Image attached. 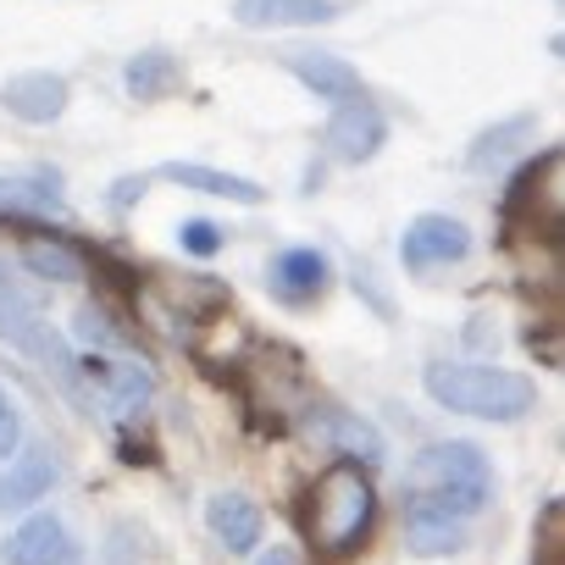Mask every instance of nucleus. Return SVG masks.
Wrapping results in <instances>:
<instances>
[{
  "label": "nucleus",
  "instance_id": "nucleus-16",
  "mask_svg": "<svg viewBox=\"0 0 565 565\" xmlns=\"http://www.w3.org/2000/svg\"><path fill=\"white\" fill-rule=\"evenodd\" d=\"M122 84H128L134 100H161V95H172V89L183 84V67H178L167 51H139V56L122 67Z\"/></svg>",
  "mask_w": 565,
  "mask_h": 565
},
{
  "label": "nucleus",
  "instance_id": "nucleus-21",
  "mask_svg": "<svg viewBox=\"0 0 565 565\" xmlns=\"http://www.w3.org/2000/svg\"><path fill=\"white\" fill-rule=\"evenodd\" d=\"M84 344H89V355H106V350H128V333L122 328H111V317L100 311V306H78V328H73Z\"/></svg>",
  "mask_w": 565,
  "mask_h": 565
},
{
  "label": "nucleus",
  "instance_id": "nucleus-4",
  "mask_svg": "<svg viewBox=\"0 0 565 565\" xmlns=\"http://www.w3.org/2000/svg\"><path fill=\"white\" fill-rule=\"evenodd\" d=\"M471 255V227L449 211H422L405 222L399 233V260L411 271H438V266H460Z\"/></svg>",
  "mask_w": 565,
  "mask_h": 565
},
{
  "label": "nucleus",
  "instance_id": "nucleus-6",
  "mask_svg": "<svg viewBox=\"0 0 565 565\" xmlns=\"http://www.w3.org/2000/svg\"><path fill=\"white\" fill-rule=\"evenodd\" d=\"M328 282H333V260L317 244H289V249H277L271 266H266V289L282 306H317L328 295Z\"/></svg>",
  "mask_w": 565,
  "mask_h": 565
},
{
  "label": "nucleus",
  "instance_id": "nucleus-3",
  "mask_svg": "<svg viewBox=\"0 0 565 565\" xmlns=\"http://www.w3.org/2000/svg\"><path fill=\"white\" fill-rule=\"evenodd\" d=\"M372 510H377V488H372V477H366L355 460H333V466L317 477V493H311V526H317L322 548L350 554V548L366 537Z\"/></svg>",
  "mask_w": 565,
  "mask_h": 565
},
{
  "label": "nucleus",
  "instance_id": "nucleus-9",
  "mask_svg": "<svg viewBox=\"0 0 565 565\" xmlns=\"http://www.w3.org/2000/svg\"><path fill=\"white\" fill-rule=\"evenodd\" d=\"M73 554H78L73 548V532L51 510H29L7 532V543H0V559H7V565H73Z\"/></svg>",
  "mask_w": 565,
  "mask_h": 565
},
{
  "label": "nucleus",
  "instance_id": "nucleus-2",
  "mask_svg": "<svg viewBox=\"0 0 565 565\" xmlns=\"http://www.w3.org/2000/svg\"><path fill=\"white\" fill-rule=\"evenodd\" d=\"M422 388L438 411L477 416V422H521L537 411V383L510 372V366H482V361H433L422 372Z\"/></svg>",
  "mask_w": 565,
  "mask_h": 565
},
{
  "label": "nucleus",
  "instance_id": "nucleus-15",
  "mask_svg": "<svg viewBox=\"0 0 565 565\" xmlns=\"http://www.w3.org/2000/svg\"><path fill=\"white\" fill-rule=\"evenodd\" d=\"M161 178L178 183V189H194V194L233 200V205H260V200H266V189H260L255 178H238V172H222V167H200V161H167Z\"/></svg>",
  "mask_w": 565,
  "mask_h": 565
},
{
  "label": "nucleus",
  "instance_id": "nucleus-17",
  "mask_svg": "<svg viewBox=\"0 0 565 565\" xmlns=\"http://www.w3.org/2000/svg\"><path fill=\"white\" fill-rule=\"evenodd\" d=\"M23 266L34 277H45V282H78L84 277V255L73 244H62V238H29L23 244Z\"/></svg>",
  "mask_w": 565,
  "mask_h": 565
},
{
  "label": "nucleus",
  "instance_id": "nucleus-8",
  "mask_svg": "<svg viewBox=\"0 0 565 565\" xmlns=\"http://www.w3.org/2000/svg\"><path fill=\"white\" fill-rule=\"evenodd\" d=\"M322 145L339 156V161H350V167H361V161H372L383 145H388V117L361 95V100H344V106H333V117H328V128H322Z\"/></svg>",
  "mask_w": 565,
  "mask_h": 565
},
{
  "label": "nucleus",
  "instance_id": "nucleus-23",
  "mask_svg": "<svg viewBox=\"0 0 565 565\" xmlns=\"http://www.w3.org/2000/svg\"><path fill=\"white\" fill-rule=\"evenodd\" d=\"M18 444H23V416H18L12 394L0 388V460H7V455H18Z\"/></svg>",
  "mask_w": 565,
  "mask_h": 565
},
{
  "label": "nucleus",
  "instance_id": "nucleus-22",
  "mask_svg": "<svg viewBox=\"0 0 565 565\" xmlns=\"http://www.w3.org/2000/svg\"><path fill=\"white\" fill-rule=\"evenodd\" d=\"M178 244H183V255H216L222 244H227V233L216 227V222H205V216H189L183 227H178Z\"/></svg>",
  "mask_w": 565,
  "mask_h": 565
},
{
  "label": "nucleus",
  "instance_id": "nucleus-14",
  "mask_svg": "<svg viewBox=\"0 0 565 565\" xmlns=\"http://www.w3.org/2000/svg\"><path fill=\"white\" fill-rule=\"evenodd\" d=\"M205 526L227 554H255V543H260V510L244 493H211L205 499Z\"/></svg>",
  "mask_w": 565,
  "mask_h": 565
},
{
  "label": "nucleus",
  "instance_id": "nucleus-7",
  "mask_svg": "<svg viewBox=\"0 0 565 565\" xmlns=\"http://www.w3.org/2000/svg\"><path fill=\"white\" fill-rule=\"evenodd\" d=\"M277 62H282V73L289 78H300L317 100H333V106H344V100H361L366 95V84H361V73L339 56V51H311V45H282L277 51Z\"/></svg>",
  "mask_w": 565,
  "mask_h": 565
},
{
  "label": "nucleus",
  "instance_id": "nucleus-12",
  "mask_svg": "<svg viewBox=\"0 0 565 565\" xmlns=\"http://www.w3.org/2000/svg\"><path fill=\"white\" fill-rule=\"evenodd\" d=\"M311 433H317L333 455H344V460H355V466H377V460L388 455V438H383L366 416H355V411H322V416H311Z\"/></svg>",
  "mask_w": 565,
  "mask_h": 565
},
{
  "label": "nucleus",
  "instance_id": "nucleus-18",
  "mask_svg": "<svg viewBox=\"0 0 565 565\" xmlns=\"http://www.w3.org/2000/svg\"><path fill=\"white\" fill-rule=\"evenodd\" d=\"M405 543H411V554H455V548H466V521L405 510Z\"/></svg>",
  "mask_w": 565,
  "mask_h": 565
},
{
  "label": "nucleus",
  "instance_id": "nucleus-10",
  "mask_svg": "<svg viewBox=\"0 0 565 565\" xmlns=\"http://www.w3.org/2000/svg\"><path fill=\"white\" fill-rule=\"evenodd\" d=\"M56 482H62V466H56L51 449H23V455H12V466L0 471V515L40 510V499H51Z\"/></svg>",
  "mask_w": 565,
  "mask_h": 565
},
{
  "label": "nucleus",
  "instance_id": "nucleus-1",
  "mask_svg": "<svg viewBox=\"0 0 565 565\" xmlns=\"http://www.w3.org/2000/svg\"><path fill=\"white\" fill-rule=\"evenodd\" d=\"M405 499L416 515H449V521H471L482 515V504L493 499V466L477 444L449 438L433 444L411 460L405 471Z\"/></svg>",
  "mask_w": 565,
  "mask_h": 565
},
{
  "label": "nucleus",
  "instance_id": "nucleus-5",
  "mask_svg": "<svg viewBox=\"0 0 565 565\" xmlns=\"http://www.w3.org/2000/svg\"><path fill=\"white\" fill-rule=\"evenodd\" d=\"M78 383L106 405V416H139L156 394V377L139 361H117V355H84L78 361Z\"/></svg>",
  "mask_w": 565,
  "mask_h": 565
},
{
  "label": "nucleus",
  "instance_id": "nucleus-20",
  "mask_svg": "<svg viewBox=\"0 0 565 565\" xmlns=\"http://www.w3.org/2000/svg\"><path fill=\"white\" fill-rule=\"evenodd\" d=\"M56 178H0V211L7 216H34V211H56Z\"/></svg>",
  "mask_w": 565,
  "mask_h": 565
},
{
  "label": "nucleus",
  "instance_id": "nucleus-19",
  "mask_svg": "<svg viewBox=\"0 0 565 565\" xmlns=\"http://www.w3.org/2000/svg\"><path fill=\"white\" fill-rule=\"evenodd\" d=\"M526 134H532V117H510V122H499V128L477 134V145H471L466 167H471V172H493V167H504V161L515 156V139H526Z\"/></svg>",
  "mask_w": 565,
  "mask_h": 565
},
{
  "label": "nucleus",
  "instance_id": "nucleus-11",
  "mask_svg": "<svg viewBox=\"0 0 565 565\" xmlns=\"http://www.w3.org/2000/svg\"><path fill=\"white\" fill-rule=\"evenodd\" d=\"M67 100H73V89H67L62 73H18V78L0 84V106H7L18 122H34V128L56 122L67 111Z\"/></svg>",
  "mask_w": 565,
  "mask_h": 565
},
{
  "label": "nucleus",
  "instance_id": "nucleus-24",
  "mask_svg": "<svg viewBox=\"0 0 565 565\" xmlns=\"http://www.w3.org/2000/svg\"><path fill=\"white\" fill-rule=\"evenodd\" d=\"M255 565H300V554H295L289 543H271V548L255 554Z\"/></svg>",
  "mask_w": 565,
  "mask_h": 565
},
{
  "label": "nucleus",
  "instance_id": "nucleus-13",
  "mask_svg": "<svg viewBox=\"0 0 565 565\" xmlns=\"http://www.w3.org/2000/svg\"><path fill=\"white\" fill-rule=\"evenodd\" d=\"M339 18V0H233L238 29H322Z\"/></svg>",
  "mask_w": 565,
  "mask_h": 565
}]
</instances>
